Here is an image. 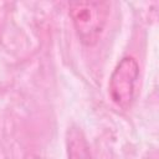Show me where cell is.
<instances>
[{"label":"cell","mask_w":159,"mask_h":159,"mask_svg":"<svg viewBox=\"0 0 159 159\" xmlns=\"http://www.w3.org/2000/svg\"><path fill=\"white\" fill-rule=\"evenodd\" d=\"M66 148L68 159H92V154L83 132L75 125L66 130Z\"/></svg>","instance_id":"3957f363"},{"label":"cell","mask_w":159,"mask_h":159,"mask_svg":"<svg viewBox=\"0 0 159 159\" xmlns=\"http://www.w3.org/2000/svg\"><path fill=\"white\" fill-rule=\"evenodd\" d=\"M139 75V66L133 57H123L109 78V96L120 108H128L134 97V84Z\"/></svg>","instance_id":"7a4b0ae2"},{"label":"cell","mask_w":159,"mask_h":159,"mask_svg":"<svg viewBox=\"0 0 159 159\" xmlns=\"http://www.w3.org/2000/svg\"><path fill=\"white\" fill-rule=\"evenodd\" d=\"M77 37L86 46H93L101 37L109 15L106 1H73L68 4Z\"/></svg>","instance_id":"6da1fadb"}]
</instances>
